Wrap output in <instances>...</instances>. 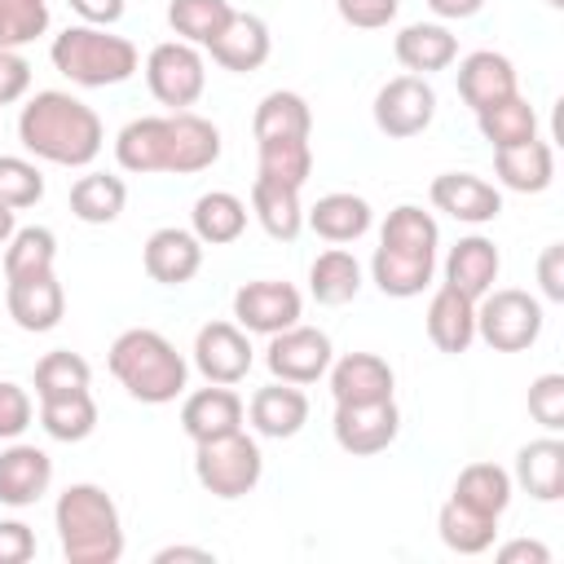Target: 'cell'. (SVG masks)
Listing matches in <instances>:
<instances>
[{"label":"cell","mask_w":564,"mask_h":564,"mask_svg":"<svg viewBox=\"0 0 564 564\" xmlns=\"http://www.w3.org/2000/svg\"><path fill=\"white\" fill-rule=\"evenodd\" d=\"M18 137L35 159L57 167H88L106 145V128L97 110L62 88H44L22 106Z\"/></svg>","instance_id":"cell-1"},{"label":"cell","mask_w":564,"mask_h":564,"mask_svg":"<svg viewBox=\"0 0 564 564\" xmlns=\"http://www.w3.org/2000/svg\"><path fill=\"white\" fill-rule=\"evenodd\" d=\"M53 524H57V542L66 564H119L123 555V520L115 498L93 485V480H75L57 494L53 507Z\"/></svg>","instance_id":"cell-2"},{"label":"cell","mask_w":564,"mask_h":564,"mask_svg":"<svg viewBox=\"0 0 564 564\" xmlns=\"http://www.w3.org/2000/svg\"><path fill=\"white\" fill-rule=\"evenodd\" d=\"M106 366L110 375L123 383V392L141 405H167L185 392V379H189V366L185 357L176 352V344L150 326H132L123 330L110 352H106Z\"/></svg>","instance_id":"cell-3"},{"label":"cell","mask_w":564,"mask_h":564,"mask_svg":"<svg viewBox=\"0 0 564 564\" xmlns=\"http://www.w3.org/2000/svg\"><path fill=\"white\" fill-rule=\"evenodd\" d=\"M48 57H53V66H57L70 84H79V88H115V84L132 79L137 62H141V57H137V44H132L128 35H115V31L88 26V22L66 26V31L53 40Z\"/></svg>","instance_id":"cell-4"},{"label":"cell","mask_w":564,"mask_h":564,"mask_svg":"<svg viewBox=\"0 0 564 564\" xmlns=\"http://www.w3.org/2000/svg\"><path fill=\"white\" fill-rule=\"evenodd\" d=\"M194 476L198 485L220 498V502H234V498H247L260 476H264V454L260 445L238 427L229 436H216V441H203L194 449Z\"/></svg>","instance_id":"cell-5"},{"label":"cell","mask_w":564,"mask_h":564,"mask_svg":"<svg viewBox=\"0 0 564 564\" xmlns=\"http://www.w3.org/2000/svg\"><path fill=\"white\" fill-rule=\"evenodd\" d=\"M542 304L520 286H494L476 300V335L494 352H524L542 335Z\"/></svg>","instance_id":"cell-6"},{"label":"cell","mask_w":564,"mask_h":564,"mask_svg":"<svg viewBox=\"0 0 564 564\" xmlns=\"http://www.w3.org/2000/svg\"><path fill=\"white\" fill-rule=\"evenodd\" d=\"M145 84L154 93L159 106L167 110H189L203 88H207V66H203V53L185 40H163L150 48L145 57Z\"/></svg>","instance_id":"cell-7"},{"label":"cell","mask_w":564,"mask_h":564,"mask_svg":"<svg viewBox=\"0 0 564 564\" xmlns=\"http://www.w3.org/2000/svg\"><path fill=\"white\" fill-rule=\"evenodd\" d=\"M220 159V128L194 110H172L163 115V137H159V172L172 176H194L207 172Z\"/></svg>","instance_id":"cell-8"},{"label":"cell","mask_w":564,"mask_h":564,"mask_svg":"<svg viewBox=\"0 0 564 564\" xmlns=\"http://www.w3.org/2000/svg\"><path fill=\"white\" fill-rule=\"evenodd\" d=\"M335 361V348H330V335L317 330V326H286L278 335H269V348H264V366L273 379L282 383H317Z\"/></svg>","instance_id":"cell-9"},{"label":"cell","mask_w":564,"mask_h":564,"mask_svg":"<svg viewBox=\"0 0 564 564\" xmlns=\"http://www.w3.org/2000/svg\"><path fill=\"white\" fill-rule=\"evenodd\" d=\"M436 119V93L423 75H397L375 93V128L392 141L427 132Z\"/></svg>","instance_id":"cell-10"},{"label":"cell","mask_w":564,"mask_h":564,"mask_svg":"<svg viewBox=\"0 0 564 564\" xmlns=\"http://www.w3.org/2000/svg\"><path fill=\"white\" fill-rule=\"evenodd\" d=\"M300 313H304V300L291 282L260 278V282H242L234 291V317L247 335H278L286 326H295Z\"/></svg>","instance_id":"cell-11"},{"label":"cell","mask_w":564,"mask_h":564,"mask_svg":"<svg viewBox=\"0 0 564 564\" xmlns=\"http://www.w3.org/2000/svg\"><path fill=\"white\" fill-rule=\"evenodd\" d=\"M330 432H335V445L352 458H370V454H383L397 432H401V410L397 401H370V405H335V419H330Z\"/></svg>","instance_id":"cell-12"},{"label":"cell","mask_w":564,"mask_h":564,"mask_svg":"<svg viewBox=\"0 0 564 564\" xmlns=\"http://www.w3.org/2000/svg\"><path fill=\"white\" fill-rule=\"evenodd\" d=\"M256 361V348L238 322H207L194 335V366L207 383H242Z\"/></svg>","instance_id":"cell-13"},{"label":"cell","mask_w":564,"mask_h":564,"mask_svg":"<svg viewBox=\"0 0 564 564\" xmlns=\"http://www.w3.org/2000/svg\"><path fill=\"white\" fill-rule=\"evenodd\" d=\"M427 198H432L436 212H445V216H454V220H463V225H489V220H498V212H502L498 185H489V181L476 176V172H441V176L432 181Z\"/></svg>","instance_id":"cell-14"},{"label":"cell","mask_w":564,"mask_h":564,"mask_svg":"<svg viewBox=\"0 0 564 564\" xmlns=\"http://www.w3.org/2000/svg\"><path fill=\"white\" fill-rule=\"evenodd\" d=\"M141 264H145L150 282H159V286H185L203 269V242L194 238V229L163 225V229H154L145 238Z\"/></svg>","instance_id":"cell-15"},{"label":"cell","mask_w":564,"mask_h":564,"mask_svg":"<svg viewBox=\"0 0 564 564\" xmlns=\"http://www.w3.org/2000/svg\"><path fill=\"white\" fill-rule=\"evenodd\" d=\"M4 308H9V317H13L22 330L44 335V330H53V326L66 317V291H62L57 273L9 278V286H4Z\"/></svg>","instance_id":"cell-16"},{"label":"cell","mask_w":564,"mask_h":564,"mask_svg":"<svg viewBox=\"0 0 564 564\" xmlns=\"http://www.w3.org/2000/svg\"><path fill=\"white\" fill-rule=\"evenodd\" d=\"M330 397L335 405H370V401H388L397 388L392 366L379 352H344L339 361H330Z\"/></svg>","instance_id":"cell-17"},{"label":"cell","mask_w":564,"mask_h":564,"mask_svg":"<svg viewBox=\"0 0 564 564\" xmlns=\"http://www.w3.org/2000/svg\"><path fill=\"white\" fill-rule=\"evenodd\" d=\"M53 485V458L40 445L9 441L0 449V502L4 507H35Z\"/></svg>","instance_id":"cell-18"},{"label":"cell","mask_w":564,"mask_h":564,"mask_svg":"<svg viewBox=\"0 0 564 564\" xmlns=\"http://www.w3.org/2000/svg\"><path fill=\"white\" fill-rule=\"evenodd\" d=\"M242 414H247V405H242V397L229 383H207V388H198V392L185 397L181 427H185V436L194 445H203V441H216V436L238 432L242 427Z\"/></svg>","instance_id":"cell-19"},{"label":"cell","mask_w":564,"mask_h":564,"mask_svg":"<svg viewBox=\"0 0 564 564\" xmlns=\"http://www.w3.org/2000/svg\"><path fill=\"white\" fill-rule=\"evenodd\" d=\"M432 273H436V251L388 247V242L375 247L370 278H375V286H379L383 295H392V300H414V295H423V286H432Z\"/></svg>","instance_id":"cell-20"},{"label":"cell","mask_w":564,"mask_h":564,"mask_svg":"<svg viewBox=\"0 0 564 564\" xmlns=\"http://www.w3.org/2000/svg\"><path fill=\"white\" fill-rule=\"evenodd\" d=\"M423 326H427V339H432L441 352L458 357V352H467L471 339H476V300H467L463 291H454L449 282H441V286L432 291V300H427Z\"/></svg>","instance_id":"cell-21"},{"label":"cell","mask_w":564,"mask_h":564,"mask_svg":"<svg viewBox=\"0 0 564 564\" xmlns=\"http://www.w3.org/2000/svg\"><path fill=\"white\" fill-rule=\"evenodd\" d=\"M247 419H251V427H256L260 436H269V441H291V436L308 423V397L300 392V383L273 379V383L256 388V397H251V405H247Z\"/></svg>","instance_id":"cell-22"},{"label":"cell","mask_w":564,"mask_h":564,"mask_svg":"<svg viewBox=\"0 0 564 564\" xmlns=\"http://www.w3.org/2000/svg\"><path fill=\"white\" fill-rule=\"evenodd\" d=\"M269 48H273V40H269L264 18H256V13H238V9H234V18H229V26L207 44L212 62L225 66V70H234V75L260 70V66L269 62Z\"/></svg>","instance_id":"cell-23"},{"label":"cell","mask_w":564,"mask_h":564,"mask_svg":"<svg viewBox=\"0 0 564 564\" xmlns=\"http://www.w3.org/2000/svg\"><path fill=\"white\" fill-rule=\"evenodd\" d=\"M392 53L410 75L427 79V75H436V70L458 62V40H454V31L445 22H410V26L397 31Z\"/></svg>","instance_id":"cell-24"},{"label":"cell","mask_w":564,"mask_h":564,"mask_svg":"<svg viewBox=\"0 0 564 564\" xmlns=\"http://www.w3.org/2000/svg\"><path fill=\"white\" fill-rule=\"evenodd\" d=\"M511 480L538 502H560L564 498V441L555 432H546V436L520 445Z\"/></svg>","instance_id":"cell-25"},{"label":"cell","mask_w":564,"mask_h":564,"mask_svg":"<svg viewBox=\"0 0 564 564\" xmlns=\"http://www.w3.org/2000/svg\"><path fill=\"white\" fill-rule=\"evenodd\" d=\"M511 93H520L511 57H502L494 48H476V53H467L458 62V97L471 110H485V106H494V101H502Z\"/></svg>","instance_id":"cell-26"},{"label":"cell","mask_w":564,"mask_h":564,"mask_svg":"<svg viewBox=\"0 0 564 564\" xmlns=\"http://www.w3.org/2000/svg\"><path fill=\"white\" fill-rule=\"evenodd\" d=\"M498 269H502V256L498 247L485 238V234H467L449 247L445 256V282L454 291H463L467 300H480L485 291H494L498 282Z\"/></svg>","instance_id":"cell-27"},{"label":"cell","mask_w":564,"mask_h":564,"mask_svg":"<svg viewBox=\"0 0 564 564\" xmlns=\"http://www.w3.org/2000/svg\"><path fill=\"white\" fill-rule=\"evenodd\" d=\"M370 220H375V212H370V203L361 198V194H352V189H335V194H322L308 212H304V225L317 234V238H326V242H357L366 229H370Z\"/></svg>","instance_id":"cell-28"},{"label":"cell","mask_w":564,"mask_h":564,"mask_svg":"<svg viewBox=\"0 0 564 564\" xmlns=\"http://www.w3.org/2000/svg\"><path fill=\"white\" fill-rule=\"evenodd\" d=\"M494 176L516 194H542L555 181V150L538 137L524 145L494 150Z\"/></svg>","instance_id":"cell-29"},{"label":"cell","mask_w":564,"mask_h":564,"mask_svg":"<svg viewBox=\"0 0 564 564\" xmlns=\"http://www.w3.org/2000/svg\"><path fill=\"white\" fill-rule=\"evenodd\" d=\"M189 229L203 247H229L242 238L247 229V203L229 189H207L194 198V212H189Z\"/></svg>","instance_id":"cell-30"},{"label":"cell","mask_w":564,"mask_h":564,"mask_svg":"<svg viewBox=\"0 0 564 564\" xmlns=\"http://www.w3.org/2000/svg\"><path fill=\"white\" fill-rule=\"evenodd\" d=\"M251 216L260 220V229L278 242H295L304 229V207H300V189L256 176L251 181Z\"/></svg>","instance_id":"cell-31"},{"label":"cell","mask_w":564,"mask_h":564,"mask_svg":"<svg viewBox=\"0 0 564 564\" xmlns=\"http://www.w3.org/2000/svg\"><path fill=\"white\" fill-rule=\"evenodd\" d=\"M436 533L454 555H485L498 538V516H485V511L449 498L436 516Z\"/></svg>","instance_id":"cell-32"},{"label":"cell","mask_w":564,"mask_h":564,"mask_svg":"<svg viewBox=\"0 0 564 564\" xmlns=\"http://www.w3.org/2000/svg\"><path fill=\"white\" fill-rule=\"evenodd\" d=\"M251 132L256 141H282V137H308L313 132V110L300 93L291 88H273L260 97L256 115H251Z\"/></svg>","instance_id":"cell-33"},{"label":"cell","mask_w":564,"mask_h":564,"mask_svg":"<svg viewBox=\"0 0 564 564\" xmlns=\"http://www.w3.org/2000/svg\"><path fill=\"white\" fill-rule=\"evenodd\" d=\"M308 291H313V300L326 304V308H339V304L357 300V291H361V264H357V256L344 251V247L322 251V256L308 264Z\"/></svg>","instance_id":"cell-34"},{"label":"cell","mask_w":564,"mask_h":564,"mask_svg":"<svg viewBox=\"0 0 564 564\" xmlns=\"http://www.w3.org/2000/svg\"><path fill=\"white\" fill-rule=\"evenodd\" d=\"M476 123H480V137L494 145V150H507V145H524L538 137V110L529 106V97L511 93L485 110H476Z\"/></svg>","instance_id":"cell-35"},{"label":"cell","mask_w":564,"mask_h":564,"mask_svg":"<svg viewBox=\"0 0 564 564\" xmlns=\"http://www.w3.org/2000/svg\"><path fill=\"white\" fill-rule=\"evenodd\" d=\"M128 203V185L123 176H110V172H84L75 185H70V216L84 220V225H110L119 220Z\"/></svg>","instance_id":"cell-36"},{"label":"cell","mask_w":564,"mask_h":564,"mask_svg":"<svg viewBox=\"0 0 564 564\" xmlns=\"http://www.w3.org/2000/svg\"><path fill=\"white\" fill-rule=\"evenodd\" d=\"M511 494H516V480H511L507 467H498V463H467L458 471L449 498H458V502H467V507H476L485 516H502L511 507Z\"/></svg>","instance_id":"cell-37"},{"label":"cell","mask_w":564,"mask_h":564,"mask_svg":"<svg viewBox=\"0 0 564 564\" xmlns=\"http://www.w3.org/2000/svg\"><path fill=\"white\" fill-rule=\"evenodd\" d=\"M40 427L53 436V441H88L97 432V401L93 392H66V397H44L40 401Z\"/></svg>","instance_id":"cell-38"},{"label":"cell","mask_w":564,"mask_h":564,"mask_svg":"<svg viewBox=\"0 0 564 564\" xmlns=\"http://www.w3.org/2000/svg\"><path fill=\"white\" fill-rule=\"evenodd\" d=\"M234 18V4L229 0H172L167 4V22L172 31L194 44V48H207Z\"/></svg>","instance_id":"cell-39"},{"label":"cell","mask_w":564,"mask_h":564,"mask_svg":"<svg viewBox=\"0 0 564 564\" xmlns=\"http://www.w3.org/2000/svg\"><path fill=\"white\" fill-rule=\"evenodd\" d=\"M57 260V238L44 225H22L13 229V238L4 242V282L9 278H35V273H53Z\"/></svg>","instance_id":"cell-40"},{"label":"cell","mask_w":564,"mask_h":564,"mask_svg":"<svg viewBox=\"0 0 564 564\" xmlns=\"http://www.w3.org/2000/svg\"><path fill=\"white\" fill-rule=\"evenodd\" d=\"M260 145V176L282 181L291 189H304L313 176V145L308 137H282V141H256Z\"/></svg>","instance_id":"cell-41"},{"label":"cell","mask_w":564,"mask_h":564,"mask_svg":"<svg viewBox=\"0 0 564 564\" xmlns=\"http://www.w3.org/2000/svg\"><path fill=\"white\" fill-rule=\"evenodd\" d=\"M93 383V366L70 352V348H53L35 361V401L44 397H66V392H84Z\"/></svg>","instance_id":"cell-42"},{"label":"cell","mask_w":564,"mask_h":564,"mask_svg":"<svg viewBox=\"0 0 564 564\" xmlns=\"http://www.w3.org/2000/svg\"><path fill=\"white\" fill-rule=\"evenodd\" d=\"M379 242L388 247H414V251H436L441 247V229L432 220V212L414 207V203H401L388 212L383 229H379Z\"/></svg>","instance_id":"cell-43"},{"label":"cell","mask_w":564,"mask_h":564,"mask_svg":"<svg viewBox=\"0 0 564 564\" xmlns=\"http://www.w3.org/2000/svg\"><path fill=\"white\" fill-rule=\"evenodd\" d=\"M44 198V176L31 159H18V154H0V207H35Z\"/></svg>","instance_id":"cell-44"},{"label":"cell","mask_w":564,"mask_h":564,"mask_svg":"<svg viewBox=\"0 0 564 564\" xmlns=\"http://www.w3.org/2000/svg\"><path fill=\"white\" fill-rule=\"evenodd\" d=\"M48 31V4L31 0H0V48H22Z\"/></svg>","instance_id":"cell-45"},{"label":"cell","mask_w":564,"mask_h":564,"mask_svg":"<svg viewBox=\"0 0 564 564\" xmlns=\"http://www.w3.org/2000/svg\"><path fill=\"white\" fill-rule=\"evenodd\" d=\"M529 414L546 432H560L564 427V375L560 370H546V375H538L529 383Z\"/></svg>","instance_id":"cell-46"},{"label":"cell","mask_w":564,"mask_h":564,"mask_svg":"<svg viewBox=\"0 0 564 564\" xmlns=\"http://www.w3.org/2000/svg\"><path fill=\"white\" fill-rule=\"evenodd\" d=\"M35 419V401L22 383L0 379V441H18Z\"/></svg>","instance_id":"cell-47"},{"label":"cell","mask_w":564,"mask_h":564,"mask_svg":"<svg viewBox=\"0 0 564 564\" xmlns=\"http://www.w3.org/2000/svg\"><path fill=\"white\" fill-rule=\"evenodd\" d=\"M335 9H339V18H344L348 26H357V31H379V26H388V22L397 18L401 0H335Z\"/></svg>","instance_id":"cell-48"},{"label":"cell","mask_w":564,"mask_h":564,"mask_svg":"<svg viewBox=\"0 0 564 564\" xmlns=\"http://www.w3.org/2000/svg\"><path fill=\"white\" fill-rule=\"evenodd\" d=\"M31 88V62L18 48H0V106L22 101Z\"/></svg>","instance_id":"cell-49"},{"label":"cell","mask_w":564,"mask_h":564,"mask_svg":"<svg viewBox=\"0 0 564 564\" xmlns=\"http://www.w3.org/2000/svg\"><path fill=\"white\" fill-rule=\"evenodd\" d=\"M35 555V529L22 520H0V564H26Z\"/></svg>","instance_id":"cell-50"},{"label":"cell","mask_w":564,"mask_h":564,"mask_svg":"<svg viewBox=\"0 0 564 564\" xmlns=\"http://www.w3.org/2000/svg\"><path fill=\"white\" fill-rule=\"evenodd\" d=\"M538 282L551 304H564V242H551L538 260Z\"/></svg>","instance_id":"cell-51"},{"label":"cell","mask_w":564,"mask_h":564,"mask_svg":"<svg viewBox=\"0 0 564 564\" xmlns=\"http://www.w3.org/2000/svg\"><path fill=\"white\" fill-rule=\"evenodd\" d=\"M498 564H551V551L533 538H516V542H502L498 551Z\"/></svg>","instance_id":"cell-52"},{"label":"cell","mask_w":564,"mask_h":564,"mask_svg":"<svg viewBox=\"0 0 564 564\" xmlns=\"http://www.w3.org/2000/svg\"><path fill=\"white\" fill-rule=\"evenodd\" d=\"M70 9L88 22V26H115L123 18V0H70Z\"/></svg>","instance_id":"cell-53"},{"label":"cell","mask_w":564,"mask_h":564,"mask_svg":"<svg viewBox=\"0 0 564 564\" xmlns=\"http://www.w3.org/2000/svg\"><path fill=\"white\" fill-rule=\"evenodd\" d=\"M427 9L441 22H463V18H476L485 9V0H427Z\"/></svg>","instance_id":"cell-54"},{"label":"cell","mask_w":564,"mask_h":564,"mask_svg":"<svg viewBox=\"0 0 564 564\" xmlns=\"http://www.w3.org/2000/svg\"><path fill=\"white\" fill-rule=\"evenodd\" d=\"M172 560H203V564H212V551L207 546H163V551H154V564H172Z\"/></svg>","instance_id":"cell-55"},{"label":"cell","mask_w":564,"mask_h":564,"mask_svg":"<svg viewBox=\"0 0 564 564\" xmlns=\"http://www.w3.org/2000/svg\"><path fill=\"white\" fill-rule=\"evenodd\" d=\"M13 229H18V212L13 207H0V247L13 238Z\"/></svg>","instance_id":"cell-56"},{"label":"cell","mask_w":564,"mask_h":564,"mask_svg":"<svg viewBox=\"0 0 564 564\" xmlns=\"http://www.w3.org/2000/svg\"><path fill=\"white\" fill-rule=\"evenodd\" d=\"M546 4H551V9H560V4H564V0H546Z\"/></svg>","instance_id":"cell-57"},{"label":"cell","mask_w":564,"mask_h":564,"mask_svg":"<svg viewBox=\"0 0 564 564\" xmlns=\"http://www.w3.org/2000/svg\"><path fill=\"white\" fill-rule=\"evenodd\" d=\"M31 4H40V0H31Z\"/></svg>","instance_id":"cell-58"}]
</instances>
